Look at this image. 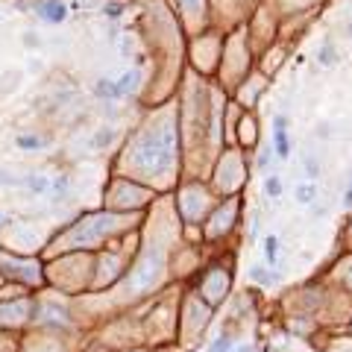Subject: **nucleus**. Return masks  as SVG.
<instances>
[{
    "mask_svg": "<svg viewBox=\"0 0 352 352\" xmlns=\"http://www.w3.org/2000/svg\"><path fill=\"white\" fill-rule=\"evenodd\" d=\"M267 161H270V150H264V153H261V159H258V167H267Z\"/></svg>",
    "mask_w": 352,
    "mask_h": 352,
    "instance_id": "obj_19",
    "label": "nucleus"
},
{
    "mask_svg": "<svg viewBox=\"0 0 352 352\" xmlns=\"http://www.w3.org/2000/svg\"><path fill=\"white\" fill-rule=\"evenodd\" d=\"M94 91H97V97H109V100H112V97H118V85H115L112 79H100Z\"/></svg>",
    "mask_w": 352,
    "mask_h": 352,
    "instance_id": "obj_6",
    "label": "nucleus"
},
{
    "mask_svg": "<svg viewBox=\"0 0 352 352\" xmlns=\"http://www.w3.org/2000/svg\"><path fill=\"white\" fill-rule=\"evenodd\" d=\"M250 276H253L256 282H261V285H270V282H276V276H273V273H267L264 267H253V270H250Z\"/></svg>",
    "mask_w": 352,
    "mask_h": 352,
    "instance_id": "obj_9",
    "label": "nucleus"
},
{
    "mask_svg": "<svg viewBox=\"0 0 352 352\" xmlns=\"http://www.w3.org/2000/svg\"><path fill=\"white\" fill-rule=\"evenodd\" d=\"M344 203H347V206H352V182H350V188H347V194H344Z\"/></svg>",
    "mask_w": 352,
    "mask_h": 352,
    "instance_id": "obj_20",
    "label": "nucleus"
},
{
    "mask_svg": "<svg viewBox=\"0 0 352 352\" xmlns=\"http://www.w3.org/2000/svg\"><path fill=\"white\" fill-rule=\"evenodd\" d=\"M115 138V132L112 129H103V132H97V138H94V147H103V144H109Z\"/></svg>",
    "mask_w": 352,
    "mask_h": 352,
    "instance_id": "obj_15",
    "label": "nucleus"
},
{
    "mask_svg": "<svg viewBox=\"0 0 352 352\" xmlns=\"http://www.w3.org/2000/svg\"><path fill=\"white\" fill-rule=\"evenodd\" d=\"M273 127L285 129V127H288V118H285V115H276V118H273Z\"/></svg>",
    "mask_w": 352,
    "mask_h": 352,
    "instance_id": "obj_17",
    "label": "nucleus"
},
{
    "mask_svg": "<svg viewBox=\"0 0 352 352\" xmlns=\"http://www.w3.org/2000/svg\"><path fill=\"white\" fill-rule=\"evenodd\" d=\"M0 182H3V185H21L24 179H18V176H9V173H3V170H0Z\"/></svg>",
    "mask_w": 352,
    "mask_h": 352,
    "instance_id": "obj_16",
    "label": "nucleus"
},
{
    "mask_svg": "<svg viewBox=\"0 0 352 352\" xmlns=\"http://www.w3.org/2000/svg\"><path fill=\"white\" fill-rule=\"evenodd\" d=\"M27 185H30L32 191H47V188H50V182H47L44 176H32V179H27Z\"/></svg>",
    "mask_w": 352,
    "mask_h": 352,
    "instance_id": "obj_13",
    "label": "nucleus"
},
{
    "mask_svg": "<svg viewBox=\"0 0 352 352\" xmlns=\"http://www.w3.org/2000/svg\"><path fill=\"white\" fill-rule=\"evenodd\" d=\"M38 15L47 21V24H62L65 21V3H59V0H41L38 3Z\"/></svg>",
    "mask_w": 352,
    "mask_h": 352,
    "instance_id": "obj_1",
    "label": "nucleus"
},
{
    "mask_svg": "<svg viewBox=\"0 0 352 352\" xmlns=\"http://www.w3.org/2000/svg\"><path fill=\"white\" fill-rule=\"evenodd\" d=\"M350 32H352V24H350Z\"/></svg>",
    "mask_w": 352,
    "mask_h": 352,
    "instance_id": "obj_23",
    "label": "nucleus"
},
{
    "mask_svg": "<svg viewBox=\"0 0 352 352\" xmlns=\"http://www.w3.org/2000/svg\"><path fill=\"white\" fill-rule=\"evenodd\" d=\"M3 220H6V214H3V211H0V223H3Z\"/></svg>",
    "mask_w": 352,
    "mask_h": 352,
    "instance_id": "obj_22",
    "label": "nucleus"
},
{
    "mask_svg": "<svg viewBox=\"0 0 352 352\" xmlns=\"http://www.w3.org/2000/svg\"><path fill=\"white\" fill-rule=\"evenodd\" d=\"M302 164H305V173H308V179H317V173H320V164L314 161V156H311V153H305V156H302Z\"/></svg>",
    "mask_w": 352,
    "mask_h": 352,
    "instance_id": "obj_8",
    "label": "nucleus"
},
{
    "mask_svg": "<svg viewBox=\"0 0 352 352\" xmlns=\"http://www.w3.org/2000/svg\"><path fill=\"white\" fill-rule=\"evenodd\" d=\"M276 256H279V241L270 235V238H264V258H267L270 264H276Z\"/></svg>",
    "mask_w": 352,
    "mask_h": 352,
    "instance_id": "obj_7",
    "label": "nucleus"
},
{
    "mask_svg": "<svg viewBox=\"0 0 352 352\" xmlns=\"http://www.w3.org/2000/svg\"><path fill=\"white\" fill-rule=\"evenodd\" d=\"M103 12H106L109 18H121V15H124V3H106Z\"/></svg>",
    "mask_w": 352,
    "mask_h": 352,
    "instance_id": "obj_14",
    "label": "nucleus"
},
{
    "mask_svg": "<svg viewBox=\"0 0 352 352\" xmlns=\"http://www.w3.org/2000/svg\"><path fill=\"white\" fill-rule=\"evenodd\" d=\"M209 352H232V341H229V338H217V341L209 347Z\"/></svg>",
    "mask_w": 352,
    "mask_h": 352,
    "instance_id": "obj_12",
    "label": "nucleus"
},
{
    "mask_svg": "<svg viewBox=\"0 0 352 352\" xmlns=\"http://www.w3.org/2000/svg\"><path fill=\"white\" fill-rule=\"evenodd\" d=\"M264 191L270 194V197H279V194H282V182H279V176H267Z\"/></svg>",
    "mask_w": 352,
    "mask_h": 352,
    "instance_id": "obj_10",
    "label": "nucleus"
},
{
    "mask_svg": "<svg viewBox=\"0 0 352 352\" xmlns=\"http://www.w3.org/2000/svg\"><path fill=\"white\" fill-rule=\"evenodd\" d=\"M24 35H27V38H24V44H27V47H32V44L38 47V38H35V32H24Z\"/></svg>",
    "mask_w": 352,
    "mask_h": 352,
    "instance_id": "obj_18",
    "label": "nucleus"
},
{
    "mask_svg": "<svg viewBox=\"0 0 352 352\" xmlns=\"http://www.w3.org/2000/svg\"><path fill=\"white\" fill-rule=\"evenodd\" d=\"M135 82H138V73H124V76H121V82H118V97L135 91Z\"/></svg>",
    "mask_w": 352,
    "mask_h": 352,
    "instance_id": "obj_4",
    "label": "nucleus"
},
{
    "mask_svg": "<svg viewBox=\"0 0 352 352\" xmlns=\"http://www.w3.org/2000/svg\"><path fill=\"white\" fill-rule=\"evenodd\" d=\"M273 153H276L279 159H288V156H290L288 132H285V129H279V127H276V132H273Z\"/></svg>",
    "mask_w": 352,
    "mask_h": 352,
    "instance_id": "obj_2",
    "label": "nucleus"
},
{
    "mask_svg": "<svg viewBox=\"0 0 352 352\" xmlns=\"http://www.w3.org/2000/svg\"><path fill=\"white\" fill-rule=\"evenodd\" d=\"M18 147L35 150V147H41V138H35V135H21V138H18Z\"/></svg>",
    "mask_w": 352,
    "mask_h": 352,
    "instance_id": "obj_11",
    "label": "nucleus"
},
{
    "mask_svg": "<svg viewBox=\"0 0 352 352\" xmlns=\"http://www.w3.org/2000/svg\"><path fill=\"white\" fill-rule=\"evenodd\" d=\"M317 59H320V65H326V68H332V65L338 62V53H335V47H332V41H326L320 50H317Z\"/></svg>",
    "mask_w": 352,
    "mask_h": 352,
    "instance_id": "obj_3",
    "label": "nucleus"
},
{
    "mask_svg": "<svg viewBox=\"0 0 352 352\" xmlns=\"http://www.w3.org/2000/svg\"><path fill=\"white\" fill-rule=\"evenodd\" d=\"M314 194H317V188H314L311 182H305V185H296V200H299L302 206H308V203L314 200Z\"/></svg>",
    "mask_w": 352,
    "mask_h": 352,
    "instance_id": "obj_5",
    "label": "nucleus"
},
{
    "mask_svg": "<svg viewBox=\"0 0 352 352\" xmlns=\"http://www.w3.org/2000/svg\"><path fill=\"white\" fill-rule=\"evenodd\" d=\"M238 352H256V350H247V347H241V350H238Z\"/></svg>",
    "mask_w": 352,
    "mask_h": 352,
    "instance_id": "obj_21",
    "label": "nucleus"
}]
</instances>
